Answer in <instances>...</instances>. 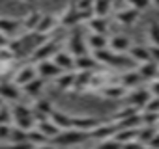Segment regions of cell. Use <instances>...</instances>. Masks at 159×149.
Wrapping results in <instances>:
<instances>
[{
    "label": "cell",
    "instance_id": "obj_1",
    "mask_svg": "<svg viewBox=\"0 0 159 149\" xmlns=\"http://www.w3.org/2000/svg\"><path fill=\"white\" fill-rule=\"evenodd\" d=\"M90 138V132H84V130H79V129H66V130H60L58 136L52 138V143L58 145V147H69V145H79Z\"/></svg>",
    "mask_w": 159,
    "mask_h": 149
},
{
    "label": "cell",
    "instance_id": "obj_2",
    "mask_svg": "<svg viewBox=\"0 0 159 149\" xmlns=\"http://www.w3.org/2000/svg\"><path fill=\"white\" fill-rule=\"evenodd\" d=\"M11 119H13L15 127L25 129V130H30V129H34V125H36L32 108H28V106H25V104H21V103H15V104L11 106Z\"/></svg>",
    "mask_w": 159,
    "mask_h": 149
},
{
    "label": "cell",
    "instance_id": "obj_3",
    "mask_svg": "<svg viewBox=\"0 0 159 149\" xmlns=\"http://www.w3.org/2000/svg\"><path fill=\"white\" fill-rule=\"evenodd\" d=\"M67 50L77 58V56H83L88 54V43L84 41V36L81 30H73L67 37Z\"/></svg>",
    "mask_w": 159,
    "mask_h": 149
},
{
    "label": "cell",
    "instance_id": "obj_4",
    "mask_svg": "<svg viewBox=\"0 0 159 149\" xmlns=\"http://www.w3.org/2000/svg\"><path fill=\"white\" fill-rule=\"evenodd\" d=\"M58 41H51V39H45L38 49H34L32 52V62L38 63V62H43V60H52V56L58 52Z\"/></svg>",
    "mask_w": 159,
    "mask_h": 149
},
{
    "label": "cell",
    "instance_id": "obj_5",
    "mask_svg": "<svg viewBox=\"0 0 159 149\" xmlns=\"http://www.w3.org/2000/svg\"><path fill=\"white\" fill-rule=\"evenodd\" d=\"M152 97H153V95H152L150 88H146V86H139V88H135V90H131V92L127 93V101H129V104L137 106L139 110L144 108V106L150 103Z\"/></svg>",
    "mask_w": 159,
    "mask_h": 149
},
{
    "label": "cell",
    "instance_id": "obj_6",
    "mask_svg": "<svg viewBox=\"0 0 159 149\" xmlns=\"http://www.w3.org/2000/svg\"><path fill=\"white\" fill-rule=\"evenodd\" d=\"M36 71H38V77L41 79H56L64 73L52 60H43V62H38L36 63Z\"/></svg>",
    "mask_w": 159,
    "mask_h": 149
},
{
    "label": "cell",
    "instance_id": "obj_7",
    "mask_svg": "<svg viewBox=\"0 0 159 149\" xmlns=\"http://www.w3.org/2000/svg\"><path fill=\"white\" fill-rule=\"evenodd\" d=\"M36 77H38V71H36L34 65H23V67H19V69L13 73V82L23 88V86H26L28 82H32Z\"/></svg>",
    "mask_w": 159,
    "mask_h": 149
},
{
    "label": "cell",
    "instance_id": "obj_8",
    "mask_svg": "<svg viewBox=\"0 0 159 149\" xmlns=\"http://www.w3.org/2000/svg\"><path fill=\"white\" fill-rule=\"evenodd\" d=\"M116 132H118V125H116V121H111V123H99V125L90 132V138L103 142V140L112 138Z\"/></svg>",
    "mask_w": 159,
    "mask_h": 149
},
{
    "label": "cell",
    "instance_id": "obj_9",
    "mask_svg": "<svg viewBox=\"0 0 159 149\" xmlns=\"http://www.w3.org/2000/svg\"><path fill=\"white\" fill-rule=\"evenodd\" d=\"M101 97H105V99H111V101H116V99H124V97H127V88L124 86V84H114V82H109L105 88H101Z\"/></svg>",
    "mask_w": 159,
    "mask_h": 149
},
{
    "label": "cell",
    "instance_id": "obj_10",
    "mask_svg": "<svg viewBox=\"0 0 159 149\" xmlns=\"http://www.w3.org/2000/svg\"><path fill=\"white\" fill-rule=\"evenodd\" d=\"M21 86H17L13 80H8V82H2L0 84V97L4 101H10V103H17L21 99Z\"/></svg>",
    "mask_w": 159,
    "mask_h": 149
},
{
    "label": "cell",
    "instance_id": "obj_11",
    "mask_svg": "<svg viewBox=\"0 0 159 149\" xmlns=\"http://www.w3.org/2000/svg\"><path fill=\"white\" fill-rule=\"evenodd\" d=\"M142 82H144V79H142V74L139 73V69H127V71L122 73V77H120V84H124L127 90H135Z\"/></svg>",
    "mask_w": 159,
    "mask_h": 149
},
{
    "label": "cell",
    "instance_id": "obj_12",
    "mask_svg": "<svg viewBox=\"0 0 159 149\" xmlns=\"http://www.w3.org/2000/svg\"><path fill=\"white\" fill-rule=\"evenodd\" d=\"M52 62L62 69V71H73L75 69V56L69 50H58L52 56Z\"/></svg>",
    "mask_w": 159,
    "mask_h": 149
},
{
    "label": "cell",
    "instance_id": "obj_13",
    "mask_svg": "<svg viewBox=\"0 0 159 149\" xmlns=\"http://www.w3.org/2000/svg\"><path fill=\"white\" fill-rule=\"evenodd\" d=\"M58 21H60V26H77L79 23H81V15H79L77 6H75V4L67 6V8L64 10V13L60 15Z\"/></svg>",
    "mask_w": 159,
    "mask_h": 149
},
{
    "label": "cell",
    "instance_id": "obj_14",
    "mask_svg": "<svg viewBox=\"0 0 159 149\" xmlns=\"http://www.w3.org/2000/svg\"><path fill=\"white\" fill-rule=\"evenodd\" d=\"M101 121L98 117H92V116H75L73 117V129H79V130H84V132H92Z\"/></svg>",
    "mask_w": 159,
    "mask_h": 149
},
{
    "label": "cell",
    "instance_id": "obj_15",
    "mask_svg": "<svg viewBox=\"0 0 159 149\" xmlns=\"http://www.w3.org/2000/svg\"><path fill=\"white\" fill-rule=\"evenodd\" d=\"M127 54H129V58L135 63H144V62H150L152 60V54H150V47L148 45H133Z\"/></svg>",
    "mask_w": 159,
    "mask_h": 149
},
{
    "label": "cell",
    "instance_id": "obj_16",
    "mask_svg": "<svg viewBox=\"0 0 159 149\" xmlns=\"http://www.w3.org/2000/svg\"><path fill=\"white\" fill-rule=\"evenodd\" d=\"M99 62L94 58V54H83L75 58V69L77 71H96Z\"/></svg>",
    "mask_w": 159,
    "mask_h": 149
},
{
    "label": "cell",
    "instance_id": "obj_17",
    "mask_svg": "<svg viewBox=\"0 0 159 149\" xmlns=\"http://www.w3.org/2000/svg\"><path fill=\"white\" fill-rule=\"evenodd\" d=\"M139 15H140V11H139V10H135V8L127 6V8H124V10H118L114 17H116V21H118L120 24L129 26V24H133V23L139 19Z\"/></svg>",
    "mask_w": 159,
    "mask_h": 149
},
{
    "label": "cell",
    "instance_id": "obj_18",
    "mask_svg": "<svg viewBox=\"0 0 159 149\" xmlns=\"http://www.w3.org/2000/svg\"><path fill=\"white\" fill-rule=\"evenodd\" d=\"M131 47H133V45H131L129 37H125V36H112V37L109 39V49L114 50V52L127 54Z\"/></svg>",
    "mask_w": 159,
    "mask_h": 149
},
{
    "label": "cell",
    "instance_id": "obj_19",
    "mask_svg": "<svg viewBox=\"0 0 159 149\" xmlns=\"http://www.w3.org/2000/svg\"><path fill=\"white\" fill-rule=\"evenodd\" d=\"M92 74H94V71H77V74H75V84H73V92H77V93L86 92L88 86H90V80H92Z\"/></svg>",
    "mask_w": 159,
    "mask_h": 149
},
{
    "label": "cell",
    "instance_id": "obj_20",
    "mask_svg": "<svg viewBox=\"0 0 159 149\" xmlns=\"http://www.w3.org/2000/svg\"><path fill=\"white\" fill-rule=\"evenodd\" d=\"M58 23H60V21H58L54 15H43L41 21H39V24H38V28H36V34H39V36H49V34L56 28Z\"/></svg>",
    "mask_w": 159,
    "mask_h": 149
},
{
    "label": "cell",
    "instance_id": "obj_21",
    "mask_svg": "<svg viewBox=\"0 0 159 149\" xmlns=\"http://www.w3.org/2000/svg\"><path fill=\"white\" fill-rule=\"evenodd\" d=\"M75 74H77V73H73V71H64L60 77H56V79H54L56 88H58L60 92H69V90H73V84H75Z\"/></svg>",
    "mask_w": 159,
    "mask_h": 149
},
{
    "label": "cell",
    "instance_id": "obj_22",
    "mask_svg": "<svg viewBox=\"0 0 159 149\" xmlns=\"http://www.w3.org/2000/svg\"><path fill=\"white\" fill-rule=\"evenodd\" d=\"M51 121L60 129V130H66V129H73V117L60 112V110H54L51 114Z\"/></svg>",
    "mask_w": 159,
    "mask_h": 149
},
{
    "label": "cell",
    "instance_id": "obj_23",
    "mask_svg": "<svg viewBox=\"0 0 159 149\" xmlns=\"http://www.w3.org/2000/svg\"><path fill=\"white\" fill-rule=\"evenodd\" d=\"M139 73L142 74V79L144 80H153L157 77V73H159V63L150 60V62H144L139 65Z\"/></svg>",
    "mask_w": 159,
    "mask_h": 149
},
{
    "label": "cell",
    "instance_id": "obj_24",
    "mask_svg": "<svg viewBox=\"0 0 159 149\" xmlns=\"http://www.w3.org/2000/svg\"><path fill=\"white\" fill-rule=\"evenodd\" d=\"M41 13L39 11H36V10H32V11H28L26 15H25V19L21 21L23 23V28L26 30V32H36V28H38V24H39V21H41Z\"/></svg>",
    "mask_w": 159,
    "mask_h": 149
},
{
    "label": "cell",
    "instance_id": "obj_25",
    "mask_svg": "<svg viewBox=\"0 0 159 149\" xmlns=\"http://www.w3.org/2000/svg\"><path fill=\"white\" fill-rule=\"evenodd\" d=\"M88 47L96 52V50H103V49H109V39L105 34H90L88 39H86Z\"/></svg>",
    "mask_w": 159,
    "mask_h": 149
},
{
    "label": "cell",
    "instance_id": "obj_26",
    "mask_svg": "<svg viewBox=\"0 0 159 149\" xmlns=\"http://www.w3.org/2000/svg\"><path fill=\"white\" fill-rule=\"evenodd\" d=\"M159 132V127H152V125H140L139 129V142H142L144 145H150V142L155 138V134ZM150 149V147H148Z\"/></svg>",
    "mask_w": 159,
    "mask_h": 149
},
{
    "label": "cell",
    "instance_id": "obj_27",
    "mask_svg": "<svg viewBox=\"0 0 159 149\" xmlns=\"http://www.w3.org/2000/svg\"><path fill=\"white\" fill-rule=\"evenodd\" d=\"M23 26V23L19 19H10V17H0V32L4 34H15L19 28Z\"/></svg>",
    "mask_w": 159,
    "mask_h": 149
},
{
    "label": "cell",
    "instance_id": "obj_28",
    "mask_svg": "<svg viewBox=\"0 0 159 149\" xmlns=\"http://www.w3.org/2000/svg\"><path fill=\"white\" fill-rule=\"evenodd\" d=\"M88 28L92 34H107L109 30V19L107 17H92L88 21Z\"/></svg>",
    "mask_w": 159,
    "mask_h": 149
},
{
    "label": "cell",
    "instance_id": "obj_29",
    "mask_svg": "<svg viewBox=\"0 0 159 149\" xmlns=\"http://www.w3.org/2000/svg\"><path fill=\"white\" fill-rule=\"evenodd\" d=\"M43 86H45V79L36 77L32 82H28L26 86H23V90H25V93H26L28 97H38V95L43 92Z\"/></svg>",
    "mask_w": 159,
    "mask_h": 149
},
{
    "label": "cell",
    "instance_id": "obj_30",
    "mask_svg": "<svg viewBox=\"0 0 159 149\" xmlns=\"http://www.w3.org/2000/svg\"><path fill=\"white\" fill-rule=\"evenodd\" d=\"M116 125H118V130H120V129H139V127L142 125L140 112H139V114H133V116H129V117H124V119H120V121H116Z\"/></svg>",
    "mask_w": 159,
    "mask_h": 149
},
{
    "label": "cell",
    "instance_id": "obj_31",
    "mask_svg": "<svg viewBox=\"0 0 159 149\" xmlns=\"http://www.w3.org/2000/svg\"><path fill=\"white\" fill-rule=\"evenodd\" d=\"M140 129V127H139ZM139 129H120L112 138L118 140L120 143H125V142H131V140H137L139 138Z\"/></svg>",
    "mask_w": 159,
    "mask_h": 149
},
{
    "label": "cell",
    "instance_id": "obj_32",
    "mask_svg": "<svg viewBox=\"0 0 159 149\" xmlns=\"http://www.w3.org/2000/svg\"><path fill=\"white\" fill-rule=\"evenodd\" d=\"M38 129H39V130H41V132H43V134L49 138V140H52L54 136H58V134H60V129H58V127H56V125H54L51 119L38 123Z\"/></svg>",
    "mask_w": 159,
    "mask_h": 149
},
{
    "label": "cell",
    "instance_id": "obj_33",
    "mask_svg": "<svg viewBox=\"0 0 159 149\" xmlns=\"http://www.w3.org/2000/svg\"><path fill=\"white\" fill-rule=\"evenodd\" d=\"M112 10V2L111 0H96L94 2V13L96 17H107Z\"/></svg>",
    "mask_w": 159,
    "mask_h": 149
},
{
    "label": "cell",
    "instance_id": "obj_34",
    "mask_svg": "<svg viewBox=\"0 0 159 149\" xmlns=\"http://www.w3.org/2000/svg\"><path fill=\"white\" fill-rule=\"evenodd\" d=\"M28 142H32V143L38 147V145H41V143H47L49 138L36 127V129H30V130H28Z\"/></svg>",
    "mask_w": 159,
    "mask_h": 149
},
{
    "label": "cell",
    "instance_id": "obj_35",
    "mask_svg": "<svg viewBox=\"0 0 159 149\" xmlns=\"http://www.w3.org/2000/svg\"><path fill=\"white\" fill-rule=\"evenodd\" d=\"M140 119H142V125H152V127H157V123H159V114H157V112H148V110H142V112H140Z\"/></svg>",
    "mask_w": 159,
    "mask_h": 149
},
{
    "label": "cell",
    "instance_id": "obj_36",
    "mask_svg": "<svg viewBox=\"0 0 159 149\" xmlns=\"http://www.w3.org/2000/svg\"><path fill=\"white\" fill-rule=\"evenodd\" d=\"M28 140V130L25 129H11V136H10V143H21V142H26Z\"/></svg>",
    "mask_w": 159,
    "mask_h": 149
},
{
    "label": "cell",
    "instance_id": "obj_37",
    "mask_svg": "<svg viewBox=\"0 0 159 149\" xmlns=\"http://www.w3.org/2000/svg\"><path fill=\"white\" fill-rule=\"evenodd\" d=\"M133 114H139V108H137V106H133V104H127L125 108L118 110V112L112 116V121H120V119L129 117V116H133Z\"/></svg>",
    "mask_w": 159,
    "mask_h": 149
},
{
    "label": "cell",
    "instance_id": "obj_38",
    "mask_svg": "<svg viewBox=\"0 0 159 149\" xmlns=\"http://www.w3.org/2000/svg\"><path fill=\"white\" fill-rule=\"evenodd\" d=\"M148 37L150 45H159V23H152L148 26Z\"/></svg>",
    "mask_w": 159,
    "mask_h": 149
},
{
    "label": "cell",
    "instance_id": "obj_39",
    "mask_svg": "<svg viewBox=\"0 0 159 149\" xmlns=\"http://www.w3.org/2000/svg\"><path fill=\"white\" fill-rule=\"evenodd\" d=\"M150 4H152V0H127V6H131V8L139 10V11L148 10V8H150Z\"/></svg>",
    "mask_w": 159,
    "mask_h": 149
},
{
    "label": "cell",
    "instance_id": "obj_40",
    "mask_svg": "<svg viewBox=\"0 0 159 149\" xmlns=\"http://www.w3.org/2000/svg\"><path fill=\"white\" fill-rule=\"evenodd\" d=\"M98 149H122V143L114 138H109V140H103L99 142V147Z\"/></svg>",
    "mask_w": 159,
    "mask_h": 149
},
{
    "label": "cell",
    "instance_id": "obj_41",
    "mask_svg": "<svg viewBox=\"0 0 159 149\" xmlns=\"http://www.w3.org/2000/svg\"><path fill=\"white\" fill-rule=\"evenodd\" d=\"M122 149H148V145H144V143L139 142V140H131V142L122 143Z\"/></svg>",
    "mask_w": 159,
    "mask_h": 149
},
{
    "label": "cell",
    "instance_id": "obj_42",
    "mask_svg": "<svg viewBox=\"0 0 159 149\" xmlns=\"http://www.w3.org/2000/svg\"><path fill=\"white\" fill-rule=\"evenodd\" d=\"M94 2L96 0H75V6H77L79 11H83V10H92Z\"/></svg>",
    "mask_w": 159,
    "mask_h": 149
},
{
    "label": "cell",
    "instance_id": "obj_43",
    "mask_svg": "<svg viewBox=\"0 0 159 149\" xmlns=\"http://www.w3.org/2000/svg\"><path fill=\"white\" fill-rule=\"evenodd\" d=\"M10 121H11V110H8V108H0V125H10Z\"/></svg>",
    "mask_w": 159,
    "mask_h": 149
},
{
    "label": "cell",
    "instance_id": "obj_44",
    "mask_svg": "<svg viewBox=\"0 0 159 149\" xmlns=\"http://www.w3.org/2000/svg\"><path fill=\"white\" fill-rule=\"evenodd\" d=\"M11 127L10 125H0V142H10Z\"/></svg>",
    "mask_w": 159,
    "mask_h": 149
},
{
    "label": "cell",
    "instance_id": "obj_45",
    "mask_svg": "<svg viewBox=\"0 0 159 149\" xmlns=\"http://www.w3.org/2000/svg\"><path fill=\"white\" fill-rule=\"evenodd\" d=\"M142 110H148V112H157V114H159V97H152V99H150V103H148Z\"/></svg>",
    "mask_w": 159,
    "mask_h": 149
},
{
    "label": "cell",
    "instance_id": "obj_46",
    "mask_svg": "<svg viewBox=\"0 0 159 149\" xmlns=\"http://www.w3.org/2000/svg\"><path fill=\"white\" fill-rule=\"evenodd\" d=\"M8 149H36V145L26 140V142H21V143H10Z\"/></svg>",
    "mask_w": 159,
    "mask_h": 149
},
{
    "label": "cell",
    "instance_id": "obj_47",
    "mask_svg": "<svg viewBox=\"0 0 159 149\" xmlns=\"http://www.w3.org/2000/svg\"><path fill=\"white\" fill-rule=\"evenodd\" d=\"M148 88H150V92H152L153 97H159V79H153L152 84H150Z\"/></svg>",
    "mask_w": 159,
    "mask_h": 149
},
{
    "label": "cell",
    "instance_id": "obj_48",
    "mask_svg": "<svg viewBox=\"0 0 159 149\" xmlns=\"http://www.w3.org/2000/svg\"><path fill=\"white\" fill-rule=\"evenodd\" d=\"M150 47V54H152V60L159 63V45H148Z\"/></svg>",
    "mask_w": 159,
    "mask_h": 149
},
{
    "label": "cell",
    "instance_id": "obj_49",
    "mask_svg": "<svg viewBox=\"0 0 159 149\" xmlns=\"http://www.w3.org/2000/svg\"><path fill=\"white\" fill-rule=\"evenodd\" d=\"M6 47H10V37H8V34L0 32V49H6Z\"/></svg>",
    "mask_w": 159,
    "mask_h": 149
},
{
    "label": "cell",
    "instance_id": "obj_50",
    "mask_svg": "<svg viewBox=\"0 0 159 149\" xmlns=\"http://www.w3.org/2000/svg\"><path fill=\"white\" fill-rule=\"evenodd\" d=\"M36 149H58V145H54L52 142H47V143H41V145H38Z\"/></svg>",
    "mask_w": 159,
    "mask_h": 149
},
{
    "label": "cell",
    "instance_id": "obj_51",
    "mask_svg": "<svg viewBox=\"0 0 159 149\" xmlns=\"http://www.w3.org/2000/svg\"><path fill=\"white\" fill-rule=\"evenodd\" d=\"M152 4H155V6H159V0H152Z\"/></svg>",
    "mask_w": 159,
    "mask_h": 149
},
{
    "label": "cell",
    "instance_id": "obj_52",
    "mask_svg": "<svg viewBox=\"0 0 159 149\" xmlns=\"http://www.w3.org/2000/svg\"><path fill=\"white\" fill-rule=\"evenodd\" d=\"M2 103H4V99H2V97H0V108H2Z\"/></svg>",
    "mask_w": 159,
    "mask_h": 149
},
{
    "label": "cell",
    "instance_id": "obj_53",
    "mask_svg": "<svg viewBox=\"0 0 159 149\" xmlns=\"http://www.w3.org/2000/svg\"><path fill=\"white\" fill-rule=\"evenodd\" d=\"M23 2H36V0H23Z\"/></svg>",
    "mask_w": 159,
    "mask_h": 149
},
{
    "label": "cell",
    "instance_id": "obj_54",
    "mask_svg": "<svg viewBox=\"0 0 159 149\" xmlns=\"http://www.w3.org/2000/svg\"><path fill=\"white\" fill-rule=\"evenodd\" d=\"M157 127H159V123H157Z\"/></svg>",
    "mask_w": 159,
    "mask_h": 149
}]
</instances>
